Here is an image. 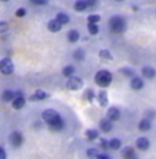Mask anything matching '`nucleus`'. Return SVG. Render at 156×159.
<instances>
[{
	"label": "nucleus",
	"instance_id": "5",
	"mask_svg": "<svg viewBox=\"0 0 156 159\" xmlns=\"http://www.w3.org/2000/svg\"><path fill=\"white\" fill-rule=\"evenodd\" d=\"M0 72L3 75H11L14 72V64L11 61V58L6 57L0 61Z\"/></svg>",
	"mask_w": 156,
	"mask_h": 159
},
{
	"label": "nucleus",
	"instance_id": "25",
	"mask_svg": "<svg viewBox=\"0 0 156 159\" xmlns=\"http://www.w3.org/2000/svg\"><path fill=\"white\" fill-rule=\"evenodd\" d=\"M73 73H75V66H73V65H66V66H64L62 75L65 76V78H72Z\"/></svg>",
	"mask_w": 156,
	"mask_h": 159
},
{
	"label": "nucleus",
	"instance_id": "27",
	"mask_svg": "<svg viewBox=\"0 0 156 159\" xmlns=\"http://www.w3.org/2000/svg\"><path fill=\"white\" fill-rule=\"evenodd\" d=\"M101 21V17L98 14H91L87 17V22L88 24H93V25H98V22Z\"/></svg>",
	"mask_w": 156,
	"mask_h": 159
},
{
	"label": "nucleus",
	"instance_id": "38",
	"mask_svg": "<svg viewBox=\"0 0 156 159\" xmlns=\"http://www.w3.org/2000/svg\"><path fill=\"white\" fill-rule=\"evenodd\" d=\"M96 159H111V157L106 154H98V157H97Z\"/></svg>",
	"mask_w": 156,
	"mask_h": 159
},
{
	"label": "nucleus",
	"instance_id": "26",
	"mask_svg": "<svg viewBox=\"0 0 156 159\" xmlns=\"http://www.w3.org/2000/svg\"><path fill=\"white\" fill-rule=\"evenodd\" d=\"M108 145L111 149H114V151H116V149H119L122 147V141L119 139H112L111 141H108Z\"/></svg>",
	"mask_w": 156,
	"mask_h": 159
},
{
	"label": "nucleus",
	"instance_id": "30",
	"mask_svg": "<svg viewBox=\"0 0 156 159\" xmlns=\"http://www.w3.org/2000/svg\"><path fill=\"white\" fill-rule=\"evenodd\" d=\"M73 58H75L76 61H82L84 58V51L83 48H78V50L73 51Z\"/></svg>",
	"mask_w": 156,
	"mask_h": 159
},
{
	"label": "nucleus",
	"instance_id": "13",
	"mask_svg": "<svg viewBox=\"0 0 156 159\" xmlns=\"http://www.w3.org/2000/svg\"><path fill=\"white\" fill-rule=\"evenodd\" d=\"M130 87L136 91L141 90V89L144 87V80L141 78H138V76H134V78L130 80Z\"/></svg>",
	"mask_w": 156,
	"mask_h": 159
},
{
	"label": "nucleus",
	"instance_id": "21",
	"mask_svg": "<svg viewBox=\"0 0 156 159\" xmlns=\"http://www.w3.org/2000/svg\"><path fill=\"white\" fill-rule=\"evenodd\" d=\"M86 139L88 141H94V140L98 139V131L94 130V129H87L86 130Z\"/></svg>",
	"mask_w": 156,
	"mask_h": 159
},
{
	"label": "nucleus",
	"instance_id": "7",
	"mask_svg": "<svg viewBox=\"0 0 156 159\" xmlns=\"http://www.w3.org/2000/svg\"><path fill=\"white\" fill-rule=\"evenodd\" d=\"M10 143H11L13 147H15V148H18V147L22 145L24 136L21 134V131H13V133L10 134Z\"/></svg>",
	"mask_w": 156,
	"mask_h": 159
},
{
	"label": "nucleus",
	"instance_id": "28",
	"mask_svg": "<svg viewBox=\"0 0 156 159\" xmlns=\"http://www.w3.org/2000/svg\"><path fill=\"white\" fill-rule=\"evenodd\" d=\"M87 30H88V33H90V35L96 36V35H98L100 28H98V25H93V24H87Z\"/></svg>",
	"mask_w": 156,
	"mask_h": 159
},
{
	"label": "nucleus",
	"instance_id": "14",
	"mask_svg": "<svg viewBox=\"0 0 156 159\" xmlns=\"http://www.w3.org/2000/svg\"><path fill=\"white\" fill-rule=\"evenodd\" d=\"M136 149L133 147H124L122 151V157L123 159H136Z\"/></svg>",
	"mask_w": 156,
	"mask_h": 159
},
{
	"label": "nucleus",
	"instance_id": "19",
	"mask_svg": "<svg viewBox=\"0 0 156 159\" xmlns=\"http://www.w3.org/2000/svg\"><path fill=\"white\" fill-rule=\"evenodd\" d=\"M79 39H80V32L76 29H71L68 32V40L71 42V43H76V42H79Z\"/></svg>",
	"mask_w": 156,
	"mask_h": 159
},
{
	"label": "nucleus",
	"instance_id": "20",
	"mask_svg": "<svg viewBox=\"0 0 156 159\" xmlns=\"http://www.w3.org/2000/svg\"><path fill=\"white\" fill-rule=\"evenodd\" d=\"M73 8H75V11H78V13H83V11H86V8H87L86 0H78V2H75Z\"/></svg>",
	"mask_w": 156,
	"mask_h": 159
},
{
	"label": "nucleus",
	"instance_id": "33",
	"mask_svg": "<svg viewBox=\"0 0 156 159\" xmlns=\"http://www.w3.org/2000/svg\"><path fill=\"white\" fill-rule=\"evenodd\" d=\"M8 30V24L6 21H0V33H6Z\"/></svg>",
	"mask_w": 156,
	"mask_h": 159
},
{
	"label": "nucleus",
	"instance_id": "22",
	"mask_svg": "<svg viewBox=\"0 0 156 159\" xmlns=\"http://www.w3.org/2000/svg\"><path fill=\"white\" fill-rule=\"evenodd\" d=\"M98 57L104 61H112L114 60V56H112V53L109 50H100Z\"/></svg>",
	"mask_w": 156,
	"mask_h": 159
},
{
	"label": "nucleus",
	"instance_id": "15",
	"mask_svg": "<svg viewBox=\"0 0 156 159\" xmlns=\"http://www.w3.org/2000/svg\"><path fill=\"white\" fill-rule=\"evenodd\" d=\"M47 28L50 32H54V33H57V32H60L61 29H62V25H61L60 22L54 18V20H50L48 21V24H47Z\"/></svg>",
	"mask_w": 156,
	"mask_h": 159
},
{
	"label": "nucleus",
	"instance_id": "29",
	"mask_svg": "<svg viewBox=\"0 0 156 159\" xmlns=\"http://www.w3.org/2000/svg\"><path fill=\"white\" fill-rule=\"evenodd\" d=\"M119 72L123 73V75L127 76V78H131V79L136 76V73H134V71L131 68H120V69H119Z\"/></svg>",
	"mask_w": 156,
	"mask_h": 159
},
{
	"label": "nucleus",
	"instance_id": "8",
	"mask_svg": "<svg viewBox=\"0 0 156 159\" xmlns=\"http://www.w3.org/2000/svg\"><path fill=\"white\" fill-rule=\"evenodd\" d=\"M136 147L137 149H140V151H148L149 147H151V143H149V140L146 139V137H138V139L136 140Z\"/></svg>",
	"mask_w": 156,
	"mask_h": 159
},
{
	"label": "nucleus",
	"instance_id": "4",
	"mask_svg": "<svg viewBox=\"0 0 156 159\" xmlns=\"http://www.w3.org/2000/svg\"><path fill=\"white\" fill-rule=\"evenodd\" d=\"M83 79L79 78V76H72V78L68 79V82H66V89H69V90L72 91H76V90H80V89H83Z\"/></svg>",
	"mask_w": 156,
	"mask_h": 159
},
{
	"label": "nucleus",
	"instance_id": "3",
	"mask_svg": "<svg viewBox=\"0 0 156 159\" xmlns=\"http://www.w3.org/2000/svg\"><path fill=\"white\" fill-rule=\"evenodd\" d=\"M94 82L100 87H108L112 83V73L106 69H101L94 76Z\"/></svg>",
	"mask_w": 156,
	"mask_h": 159
},
{
	"label": "nucleus",
	"instance_id": "32",
	"mask_svg": "<svg viewBox=\"0 0 156 159\" xmlns=\"http://www.w3.org/2000/svg\"><path fill=\"white\" fill-rule=\"evenodd\" d=\"M26 13H28V11H26V8L20 7L17 11H15V15H17L18 18H22V17H25V15H26Z\"/></svg>",
	"mask_w": 156,
	"mask_h": 159
},
{
	"label": "nucleus",
	"instance_id": "2",
	"mask_svg": "<svg viewBox=\"0 0 156 159\" xmlns=\"http://www.w3.org/2000/svg\"><path fill=\"white\" fill-rule=\"evenodd\" d=\"M126 20L120 15H114V17L109 20V29L114 33L119 35V33H123L126 30Z\"/></svg>",
	"mask_w": 156,
	"mask_h": 159
},
{
	"label": "nucleus",
	"instance_id": "39",
	"mask_svg": "<svg viewBox=\"0 0 156 159\" xmlns=\"http://www.w3.org/2000/svg\"><path fill=\"white\" fill-rule=\"evenodd\" d=\"M136 159H137V158H136Z\"/></svg>",
	"mask_w": 156,
	"mask_h": 159
},
{
	"label": "nucleus",
	"instance_id": "31",
	"mask_svg": "<svg viewBox=\"0 0 156 159\" xmlns=\"http://www.w3.org/2000/svg\"><path fill=\"white\" fill-rule=\"evenodd\" d=\"M86 154H87V157L90 159H96L98 157V151H97L96 148H88L87 151H86Z\"/></svg>",
	"mask_w": 156,
	"mask_h": 159
},
{
	"label": "nucleus",
	"instance_id": "18",
	"mask_svg": "<svg viewBox=\"0 0 156 159\" xmlns=\"http://www.w3.org/2000/svg\"><path fill=\"white\" fill-rule=\"evenodd\" d=\"M151 127H152V123H151V120L149 119H141V120L138 122V130L140 131H148V130H151Z\"/></svg>",
	"mask_w": 156,
	"mask_h": 159
},
{
	"label": "nucleus",
	"instance_id": "17",
	"mask_svg": "<svg viewBox=\"0 0 156 159\" xmlns=\"http://www.w3.org/2000/svg\"><path fill=\"white\" fill-rule=\"evenodd\" d=\"M14 97H15V91L8 90V89H6V90L2 93V100H3V102H10V101H13Z\"/></svg>",
	"mask_w": 156,
	"mask_h": 159
},
{
	"label": "nucleus",
	"instance_id": "10",
	"mask_svg": "<svg viewBox=\"0 0 156 159\" xmlns=\"http://www.w3.org/2000/svg\"><path fill=\"white\" fill-rule=\"evenodd\" d=\"M48 97H50V94L46 93L44 90H36L35 93L29 97V100L30 101H44V100H47Z\"/></svg>",
	"mask_w": 156,
	"mask_h": 159
},
{
	"label": "nucleus",
	"instance_id": "35",
	"mask_svg": "<svg viewBox=\"0 0 156 159\" xmlns=\"http://www.w3.org/2000/svg\"><path fill=\"white\" fill-rule=\"evenodd\" d=\"M32 3L36 6H44L47 4V0H32Z\"/></svg>",
	"mask_w": 156,
	"mask_h": 159
},
{
	"label": "nucleus",
	"instance_id": "37",
	"mask_svg": "<svg viewBox=\"0 0 156 159\" xmlns=\"http://www.w3.org/2000/svg\"><path fill=\"white\" fill-rule=\"evenodd\" d=\"M96 0H86V4H87V7H93V6H96Z\"/></svg>",
	"mask_w": 156,
	"mask_h": 159
},
{
	"label": "nucleus",
	"instance_id": "11",
	"mask_svg": "<svg viewBox=\"0 0 156 159\" xmlns=\"http://www.w3.org/2000/svg\"><path fill=\"white\" fill-rule=\"evenodd\" d=\"M97 101L101 107H108V102H109V98H108V93L106 90H100L98 94H97Z\"/></svg>",
	"mask_w": 156,
	"mask_h": 159
},
{
	"label": "nucleus",
	"instance_id": "1",
	"mask_svg": "<svg viewBox=\"0 0 156 159\" xmlns=\"http://www.w3.org/2000/svg\"><path fill=\"white\" fill-rule=\"evenodd\" d=\"M42 119L44 120L46 125H48V127L53 131H61L65 126L62 118L54 109H44L42 112Z\"/></svg>",
	"mask_w": 156,
	"mask_h": 159
},
{
	"label": "nucleus",
	"instance_id": "9",
	"mask_svg": "<svg viewBox=\"0 0 156 159\" xmlns=\"http://www.w3.org/2000/svg\"><path fill=\"white\" fill-rule=\"evenodd\" d=\"M106 119L111 122L119 120V119H120V111H119V108H116V107L108 108V111H106Z\"/></svg>",
	"mask_w": 156,
	"mask_h": 159
},
{
	"label": "nucleus",
	"instance_id": "24",
	"mask_svg": "<svg viewBox=\"0 0 156 159\" xmlns=\"http://www.w3.org/2000/svg\"><path fill=\"white\" fill-rule=\"evenodd\" d=\"M56 20L61 24V25L69 24V21H71V20H69V15H66V14H64V13H58V14H57V17H56Z\"/></svg>",
	"mask_w": 156,
	"mask_h": 159
},
{
	"label": "nucleus",
	"instance_id": "36",
	"mask_svg": "<svg viewBox=\"0 0 156 159\" xmlns=\"http://www.w3.org/2000/svg\"><path fill=\"white\" fill-rule=\"evenodd\" d=\"M6 158H7V155H6L4 148H2V147H0V159H6Z\"/></svg>",
	"mask_w": 156,
	"mask_h": 159
},
{
	"label": "nucleus",
	"instance_id": "23",
	"mask_svg": "<svg viewBox=\"0 0 156 159\" xmlns=\"http://www.w3.org/2000/svg\"><path fill=\"white\" fill-rule=\"evenodd\" d=\"M84 100L88 102H93L94 100H96V91H94L93 89H87V90L84 91Z\"/></svg>",
	"mask_w": 156,
	"mask_h": 159
},
{
	"label": "nucleus",
	"instance_id": "12",
	"mask_svg": "<svg viewBox=\"0 0 156 159\" xmlns=\"http://www.w3.org/2000/svg\"><path fill=\"white\" fill-rule=\"evenodd\" d=\"M141 73H142L144 78L148 79V80H151V79H154L155 76H156L155 68H152V66H149V65H145V66H144V68L141 69Z\"/></svg>",
	"mask_w": 156,
	"mask_h": 159
},
{
	"label": "nucleus",
	"instance_id": "6",
	"mask_svg": "<svg viewBox=\"0 0 156 159\" xmlns=\"http://www.w3.org/2000/svg\"><path fill=\"white\" fill-rule=\"evenodd\" d=\"M25 102H26V100H25V97H24L22 91H15V97H14L13 101H11V104H13V108H15V109L24 108Z\"/></svg>",
	"mask_w": 156,
	"mask_h": 159
},
{
	"label": "nucleus",
	"instance_id": "16",
	"mask_svg": "<svg viewBox=\"0 0 156 159\" xmlns=\"http://www.w3.org/2000/svg\"><path fill=\"white\" fill-rule=\"evenodd\" d=\"M100 127L104 133H109V131L112 130V127H114V125H112L111 120H108V119L105 118V119H101L100 120Z\"/></svg>",
	"mask_w": 156,
	"mask_h": 159
},
{
	"label": "nucleus",
	"instance_id": "34",
	"mask_svg": "<svg viewBox=\"0 0 156 159\" xmlns=\"http://www.w3.org/2000/svg\"><path fill=\"white\" fill-rule=\"evenodd\" d=\"M100 147H101L102 149H108V148H109L108 141H106L105 139H101V140H100Z\"/></svg>",
	"mask_w": 156,
	"mask_h": 159
}]
</instances>
